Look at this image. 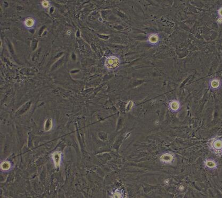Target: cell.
Returning a JSON list of instances; mask_svg holds the SVG:
<instances>
[{"instance_id":"cell-1","label":"cell","mask_w":222,"mask_h":198,"mask_svg":"<svg viewBox=\"0 0 222 198\" xmlns=\"http://www.w3.org/2000/svg\"><path fill=\"white\" fill-rule=\"evenodd\" d=\"M209 147L216 155H222V137L212 138L209 142Z\"/></svg>"},{"instance_id":"cell-2","label":"cell","mask_w":222,"mask_h":198,"mask_svg":"<svg viewBox=\"0 0 222 198\" xmlns=\"http://www.w3.org/2000/svg\"><path fill=\"white\" fill-rule=\"evenodd\" d=\"M105 64L106 68L108 70H114L117 69L119 66L120 60L118 57L116 56H111L107 58Z\"/></svg>"},{"instance_id":"cell-3","label":"cell","mask_w":222,"mask_h":198,"mask_svg":"<svg viewBox=\"0 0 222 198\" xmlns=\"http://www.w3.org/2000/svg\"><path fill=\"white\" fill-rule=\"evenodd\" d=\"M204 165L206 168L212 170L217 167V162L215 160L212 159H207L204 161Z\"/></svg>"},{"instance_id":"cell-4","label":"cell","mask_w":222,"mask_h":198,"mask_svg":"<svg viewBox=\"0 0 222 198\" xmlns=\"http://www.w3.org/2000/svg\"><path fill=\"white\" fill-rule=\"evenodd\" d=\"M160 160L166 164L171 163L174 159V157L171 153H165L160 157Z\"/></svg>"},{"instance_id":"cell-5","label":"cell","mask_w":222,"mask_h":198,"mask_svg":"<svg viewBox=\"0 0 222 198\" xmlns=\"http://www.w3.org/2000/svg\"><path fill=\"white\" fill-rule=\"evenodd\" d=\"M169 108L173 112H176L180 108V103L176 100H172L171 102L169 104Z\"/></svg>"},{"instance_id":"cell-6","label":"cell","mask_w":222,"mask_h":198,"mask_svg":"<svg viewBox=\"0 0 222 198\" xmlns=\"http://www.w3.org/2000/svg\"><path fill=\"white\" fill-rule=\"evenodd\" d=\"M159 37L156 33L151 34L148 37V41L151 45H157L159 42Z\"/></svg>"},{"instance_id":"cell-7","label":"cell","mask_w":222,"mask_h":198,"mask_svg":"<svg viewBox=\"0 0 222 198\" xmlns=\"http://www.w3.org/2000/svg\"><path fill=\"white\" fill-rule=\"evenodd\" d=\"M209 86L210 88L213 90L218 89L221 86V82L218 79H214L210 80Z\"/></svg>"},{"instance_id":"cell-8","label":"cell","mask_w":222,"mask_h":198,"mask_svg":"<svg viewBox=\"0 0 222 198\" xmlns=\"http://www.w3.org/2000/svg\"><path fill=\"white\" fill-rule=\"evenodd\" d=\"M61 155L60 152H56L52 155V158L53 159L56 167L58 168L59 167L61 162Z\"/></svg>"},{"instance_id":"cell-9","label":"cell","mask_w":222,"mask_h":198,"mask_svg":"<svg viewBox=\"0 0 222 198\" xmlns=\"http://www.w3.org/2000/svg\"><path fill=\"white\" fill-rule=\"evenodd\" d=\"M25 25L27 28H32L35 24V20L33 18H27L24 22Z\"/></svg>"},{"instance_id":"cell-10","label":"cell","mask_w":222,"mask_h":198,"mask_svg":"<svg viewBox=\"0 0 222 198\" xmlns=\"http://www.w3.org/2000/svg\"><path fill=\"white\" fill-rule=\"evenodd\" d=\"M10 168V164H9V162H3L1 164V168L4 171L8 170Z\"/></svg>"},{"instance_id":"cell-11","label":"cell","mask_w":222,"mask_h":198,"mask_svg":"<svg viewBox=\"0 0 222 198\" xmlns=\"http://www.w3.org/2000/svg\"><path fill=\"white\" fill-rule=\"evenodd\" d=\"M218 15L219 16V18L217 20V22L219 24H222V8L219 9V10L218 11Z\"/></svg>"},{"instance_id":"cell-12","label":"cell","mask_w":222,"mask_h":198,"mask_svg":"<svg viewBox=\"0 0 222 198\" xmlns=\"http://www.w3.org/2000/svg\"><path fill=\"white\" fill-rule=\"evenodd\" d=\"M42 6L45 7V8H48L49 6V3H48V1H43L42 2Z\"/></svg>"}]
</instances>
